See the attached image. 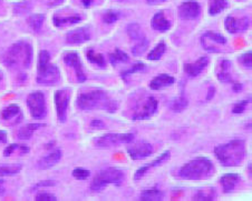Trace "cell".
I'll return each mask as SVG.
<instances>
[{
  "instance_id": "obj_47",
  "label": "cell",
  "mask_w": 252,
  "mask_h": 201,
  "mask_svg": "<svg viewBox=\"0 0 252 201\" xmlns=\"http://www.w3.org/2000/svg\"><path fill=\"white\" fill-rule=\"evenodd\" d=\"M0 142H7V133L0 130Z\"/></svg>"
},
{
  "instance_id": "obj_4",
  "label": "cell",
  "mask_w": 252,
  "mask_h": 201,
  "mask_svg": "<svg viewBox=\"0 0 252 201\" xmlns=\"http://www.w3.org/2000/svg\"><path fill=\"white\" fill-rule=\"evenodd\" d=\"M49 52L43 50L38 57L37 82L43 86H54L61 80V73L55 65L49 64Z\"/></svg>"
},
{
  "instance_id": "obj_21",
  "label": "cell",
  "mask_w": 252,
  "mask_h": 201,
  "mask_svg": "<svg viewBox=\"0 0 252 201\" xmlns=\"http://www.w3.org/2000/svg\"><path fill=\"white\" fill-rule=\"evenodd\" d=\"M174 78L167 74H161L155 77L150 83V88L152 90H159L162 88L170 87L174 83Z\"/></svg>"
},
{
  "instance_id": "obj_32",
  "label": "cell",
  "mask_w": 252,
  "mask_h": 201,
  "mask_svg": "<svg viewBox=\"0 0 252 201\" xmlns=\"http://www.w3.org/2000/svg\"><path fill=\"white\" fill-rule=\"evenodd\" d=\"M165 50H166V45L162 41V43H159L158 45L155 46V48L149 53L148 59L149 60H158V59H161L162 56L165 52Z\"/></svg>"
},
{
  "instance_id": "obj_45",
  "label": "cell",
  "mask_w": 252,
  "mask_h": 201,
  "mask_svg": "<svg viewBox=\"0 0 252 201\" xmlns=\"http://www.w3.org/2000/svg\"><path fill=\"white\" fill-rule=\"evenodd\" d=\"M91 126L93 128H97V129H103L105 127V124L103 123L102 120L99 119H94L93 121L91 123Z\"/></svg>"
},
{
  "instance_id": "obj_33",
  "label": "cell",
  "mask_w": 252,
  "mask_h": 201,
  "mask_svg": "<svg viewBox=\"0 0 252 201\" xmlns=\"http://www.w3.org/2000/svg\"><path fill=\"white\" fill-rule=\"evenodd\" d=\"M127 33L128 36L131 37V39L133 40H141L142 38H144V33H143L141 27L138 26L137 24H131L128 25L127 27Z\"/></svg>"
},
{
  "instance_id": "obj_5",
  "label": "cell",
  "mask_w": 252,
  "mask_h": 201,
  "mask_svg": "<svg viewBox=\"0 0 252 201\" xmlns=\"http://www.w3.org/2000/svg\"><path fill=\"white\" fill-rule=\"evenodd\" d=\"M3 64L14 67L17 65H23L24 67H29L32 62V47L31 45L24 41L12 45L9 49H7L2 54Z\"/></svg>"
},
{
  "instance_id": "obj_7",
  "label": "cell",
  "mask_w": 252,
  "mask_h": 201,
  "mask_svg": "<svg viewBox=\"0 0 252 201\" xmlns=\"http://www.w3.org/2000/svg\"><path fill=\"white\" fill-rule=\"evenodd\" d=\"M134 140L133 133H106L95 139V145L99 148H108L113 146L131 144Z\"/></svg>"
},
{
  "instance_id": "obj_25",
  "label": "cell",
  "mask_w": 252,
  "mask_h": 201,
  "mask_svg": "<svg viewBox=\"0 0 252 201\" xmlns=\"http://www.w3.org/2000/svg\"><path fill=\"white\" fill-rule=\"evenodd\" d=\"M163 197H164V195L158 188L152 187L143 191L140 196V199L142 201H159L163 199Z\"/></svg>"
},
{
  "instance_id": "obj_48",
  "label": "cell",
  "mask_w": 252,
  "mask_h": 201,
  "mask_svg": "<svg viewBox=\"0 0 252 201\" xmlns=\"http://www.w3.org/2000/svg\"><path fill=\"white\" fill-rule=\"evenodd\" d=\"M242 89V85L240 82H234L233 83V90L234 91H239V90H241Z\"/></svg>"
},
{
  "instance_id": "obj_44",
  "label": "cell",
  "mask_w": 252,
  "mask_h": 201,
  "mask_svg": "<svg viewBox=\"0 0 252 201\" xmlns=\"http://www.w3.org/2000/svg\"><path fill=\"white\" fill-rule=\"evenodd\" d=\"M19 148V145H10V146H7V148L5 149V151H3V156L8 157L10 156V154Z\"/></svg>"
},
{
  "instance_id": "obj_39",
  "label": "cell",
  "mask_w": 252,
  "mask_h": 201,
  "mask_svg": "<svg viewBox=\"0 0 252 201\" xmlns=\"http://www.w3.org/2000/svg\"><path fill=\"white\" fill-rule=\"evenodd\" d=\"M91 176V173L84 168H76L73 170V177L77 180H86Z\"/></svg>"
},
{
  "instance_id": "obj_26",
  "label": "cell",
  "mask_w": 252,
  "mask_h": 201,
  "mask_svg": "<svg viewBox=\"0 0 252 201\" xmlns=\"http://www.w3.org/2000/svg\"><path fill=\"white\" fill-rule=\"evenodd\" d=\"M54 25L56 27H65V26H70V25L78 24L82 20V17L77 15L69 16V17H62V16H54Z\"/></svg>"
},
{
  "instance_id": "obj_27",
  "label": "cell",
  "mask_w": 252,
  "mask_h": 201,
  "mask_svg": "<svg viewBox=\"0 0 252 201\" xmlns=\"http://www.w3.org/2000/svg\"><path fill=\"white\" fill-rule=\"evenodd\" d=\"M216 198V189L214 188H205L200 189L193 197V200L195 201H211Z\"/></svg>"
},
{
  "instance_id": "obj_51",
  "label": "cell",
  "mask_w": 252,
  "mask_h": 201,
  "mask_svg": "<svg viewBox=\"0 0 252 201\" xmlns=\"http://www.w3.org/2000/svg\"><path fill=\"white\" fill-rule=\"evenodd\" d=\"M92 1H93V0H82V3H83V6H84V7L88 8V7L91 6Z\"/></svg>"
},
{
  "instance_id": "obj_18",
  "label": "cell",
  "mask_w": 252,
  "mask_h": 201,
  "mask_svg": "<svg viewBox=\"0 0 252 201\" xmlns=\"http://www.w3.org/2000/svg\"><path fill=\"white\" fill-rule=\"evenodd\" d=\"M209 64V58L208 57H201L199 60H196L193 64H186L184 65V71L189 77H196L202 73L205 69V67Z\"/></svg>"
},
{
  "instance_id": "obj_8",
  "label": "cell",
  "mask_w": 252,
  "mask_h": 201,
  "mask_svg": "<svg viewBox=\"0 0 252 201\" xmlns=\"http://www.w3.org/2000/svg\"><path fill=\"white\" fill-rule=\"evenodd\" d=\"M27 104L31 115L36 119H41L46 116V101L45 96L40 91H36L28 96Z\"/></svg>"
},
{
  "instance_id": "obj_10",
  "label": "cell",
  "mask_w": 252,
  "mask_h": 201,
  "mask_svg": "<svg viewBox=\"0 0 252 201\" xmlns=\"http://www.w3.org/2000/svg\"><path fill=\"white\" fill-rule=\"evenodd\" d=\"M158 101L154 97H149L144 102L141 103L135 109L133 115V120H145L152 117L158 110Z\"/></svg>"
},
{
  "instance_id": "obj_53",
  "label": "cell",
  "mask_w": 252,
  "mask_h": 201,
  "mask_svg": "<svg viewBox=\"0 0 252 201\" xmlns=\"http://www.w3.org/2000/svg\"><path fill=\"white\" fill-rule=\"evenodd\" d=\"M2 79V74H1V71H0V80H1Z\"/></svg>"
},
{
  "instance_id": "obj_14",
  "label": "cell",
  "mask_w": 252,
  "mask_h": 201,
  "mask_svg": "<svg viewBox=\"0 0 252 201\" xmlns=\"http://www.w3.org/2000/svg\"><path fill=\"white\" fill-rule=\"evenodd\" d=\"M249 25H250V20L248 19L247 17L237 19L232 16H229V17H226L225 22H224V27L226 29V31L230 33L246 31L248 27H249Z\"/></svg>"
},
{
  "instance_id": "obj_31",
  "label": "cell",
  "mask_w": 252,
  "mask_h": 201,
  "mask_svg": "<svg viewBox=\"0 0 252 201\" xmlns=\"http://www.w3.org/2000/svg\"><path fill=\"white\" fill-rule=\"evenodd\" d=\"M129 60V57L127 53L122 51L121 49H115V51L110 54V61L113 66H116L119 62H127Z\"/></svg>"
},
{
  "instance_id": "obj_11",
  "label": "cell",
  "mask_w": 252,
  "mask_h": 201,
  "mask_svg": "<svg viewBox=\"0 0 252 201\" xmlns=\"http://www.w3.org/2000/svg\"><path fill=\"white\" fill-rule=\"evenodd\" d=\"M69 91L66 89L57 90L54 96L57 111V118L60 123H65L67 117V108L69 103Z\"/></svg>"
},
{
  "instance_id": "obj_46",
  "label": "cell",
  "mask_w": 252,
  "mask_h": 201,
  "mask_svg": "<svg viewBox=\"0 0 252 201\" xmlns=\"http://www.w3.org/2000/svg\"><path fill=\"white\" fill-rule=\"evenodd\" d=\"M54 185H55V182H52V181H49V180H46V181L39 182L38 185H37V187H50V186H54Z\"/></svg>"
},
{
  "instance_id": "obj_9",
  "label": "cell",
  "mask_w": 252,
  "mask_h": 201,
  "mask_svg": "<svg viewBox=\"0 0 252 201\" xmlns=\"http://www.w3.org/2000/svg\"><path fill=\"white\" fill-rule=\"evenodd\" d=\"M226 44L225 37H223L220 33L208 31L201 38V45L204 48L205 51L208 52H220V46H223Z\"/></svg>"
},
{
  "instance_id": "obj_22",
  "label": "cell",
  "mask_w": 252,
  "mask_h": 201,
  "mask_svg": "<svg viewBox=\"0 0 252 201\" xmlns=\"http://www.w3.org/2000/svg\"><path fill=\"white\" fill-rule=\"evenodd\" d=\"M151 25H152V28L154 30L159 32H165L171 28V23L165 18L163 11H159L158 14L154 15Z\"/></svg>"
},
{
  "instance_id": "obj_6",
  "label": "cell",
  "mask_w": 252,
  "mask_h": 201,
  "mask_svg": "<svg viewBox=\"0 0 252 201\" xmlns=\"http://www.w3.org/2000/svg\"><path fill=\"white\" fill-rule=\"evenodd\" d=\"M124 179L123 171L115 167H110L96 174L91 183V189L93 191H102L108 185L121 186L124 182Z\"/></svg>"
},
{
  "instance_id": "obj_28",
  "label": "cell",
  "mask_w": 252,
  "mask_h": 201,
  "mask_svg": "<svg viewBox=\"0 0 252 201\" xmlns=\"http://www.w3.org/2000/svg\"><path fill=\"white\" fill-rule=\"evenodd\" d=\"M41 127H45V125L41 124H29L27 126H25L24 128H22L18 132V137L19 139L25 140V139H29L32 137V132L36 131L37 129H39Z\"/></svg>"
},
{
  "instance_id": "obj_35",
  "label": "cell",
  "mask_w": 252,
  "mask_h": 201,
  "mask_svg": "<svg viewBox=\"0 0 252 201\" xmlns=\"http://www.w3.org/2000/svg\"><path fill=\"white\" fill-rule=\"evenodd\" d=\"M187 107H188V100L186 97H183V96L173 100L171 104L172 110L174 112H182Z\"/></svg>"
},
{
  "instance_id": "obj_29",
  "label": "cell",
  "mask_w": 252,
  "mask_h": 201,
  "mask_svg": "<svg viewBox=\"0 0 252 201\" xmlns=\"http://www.w3.org/2000/svg\"><path fill=\"white\" fill-rule=\"evenodd\" d=\"M228 3H226L225 0H211L210 1V8H209V12L211 16H216L218 14H220L221 11H223Z\"/></svg>"
},
{
  "instance_id": "obj_17",
  "label": "cell",
  "mask_w": 252,
  "mask_h": 201,
  "mask_svg": "<svg viewBox=\"0 0 252 201\" xmlns=\"http://www.w3.org/2000/svg\"><path fill=\"white\" fill-rule=\"evenodd\" d=\"M2 119L9 123L10 125H16L22 121L23 114L20 108L17 104H10L7 108H5L1 112Z\"/></svg>"
},
{
  "instance_id": "obj_13",
  "label": "cell",
  "mask_w": 252,
  "mask_h": 201,
  "mask_svg": "<svg viewBox=\"0 0 252 201\" xmlns=\"http://www.w3.org/2000/svg\"><path fill=\"white\" fill-rule=\"evenodd\" d=\"M64 61H65V64L67 66H70L71 68H74L75 73H76L77 80L79 82H84V81L86 80V75H85V73H84V70H83V66H82L81 59H79L78 53L74 52V51H70V52L65 53Z\"/></svg>"
},
{
  "instance_id": "obj_37",
  "label": "cell",
  "mask_w": 252,
  "mask_h": 201,
  "mask_svg": "<svg viewBox=\"0 0 252 201\" xmlns=\"http://www.w3.org/2000/svg\"><path fill=\"white\" fill-rule=\"evenodd\" d=\"M143 70H145V65L142 64V62H137V64H134L132 66V68L123 71V73H122V78L126 79L127 76H131V75L135 73H140V71H143Z\"/></svg>"
},
{
  "instance_id": "obj_30",
  "label": "cell",
  "mask_w": 252,
  "mask_h": 201,
  "mask_svg": "<svg viewBox=\"0 0 252 201\" xmlns=\"http://www.w3.org/2000/svg\"><path fill=\"white\" fill-rule=\"evenodd\" d=\"M86 57H87V59L92 62V64L97 65L99 67H104L105 66V58H104L103 54L95 52L92 48L87 50Z\"/></svg>"
},
{
  "instance_id": "obj_20",
  "label": "cell",
  "mask_w": 252,
  "mask_h": 201,
  "mask_svg": "<svg viewBox=\"0 0 252 201\" xmlns=\"http://www.w3.org/2000/svg\"><path fill=\"white\" fill-rule=\"evenodd\" d=\"M240 176L238 174H226L220 178V182L225 194L232 192L234 188L240 182Z\"/></svg>"
},
{
  "instance_id": "obj_23",
  "label": "cell",
  "mask_w": 252,
  "mask_h": 201,
  "mask_svg": "<svg viewBox=\"0 0 252 201\" xmlns=\"http://www.w3.org/2000/svg\"><path fill=\"white\" fill-rule=\"evenodd\" d=\"M62 158V151L61 150H56V151L50 152L47 156H45L38 161V167L40 169H47L50 167L55 166L56 163L61 160Z\"/></svg>"
},
{
  "instance_id": "obj_42",
  "label": "cell",
  "mask_w": 252,
  "mask_h": 201,
  "mask_svg": "<svg viewBox=\"0 0 252 201\" xmlns=\"http://www.w3.org/2000/svg\"><path fill=\"white\" fill-rule=\"evenodd\" d=\"M250 102V99L249 100H242V101H239L238 103L234 104V107L232 109V112L233 114H242L243 111L246 110V107L247 104Z\"/></svg>"
},
{
  "instance_id": "obj_24",
  "label": "cell",
  "mask_w": 252,
  "mask_h": 201,
  "mask_svg": "<svg viewBox=\"0 0 252 201\" xmlns=\"http://www.w3.org/2000/svg\"><path fill=\"white\" fill-rule=\"evenodd\" d=\"M217 77L221 82L231 81V62L229 60L221 61L219 68H218Z\"/></svg>"
},
{
  "instance_id": "obj_38",
  "label": "cell",
  "mask_w": 252,
  "mask_h": 201,
  "mask_svg": "<svg viewBox=\"0 0 252 201\" xmlns=\"http://www.w3.org/2000/svg\"><path fill=\"white\" fill-rule=\"evenodd\" d=\"M119 12L114 11V10H108L105 12V15L103 17V20L105 24H114L115 22H117V19H119Z\"/></svg>"
},
{
  "instance_id": "obj_40",
  "label": "cell",
  "mask_w": 252,
  "mask_h": 201,
  "mask_svg": "<svg viewBox=\"0 0 252 201\" xmlns=\"http://www.w3.org/2000/svg\"><path fill=\"white\" fill-rule=\"evenodd\" d=\"M22 170V166H14V167H0V175H16Z\"/></svg>"
},
{
  "instance_id": "obj_41",
  "label": "cell",
  "mask_w": 252,
  "mask_h": 201,
  "mask_svg": "<svg viewBox=\"0 0 252 201\" xmlns=\"http://www.w3.org/2000/svg\"><path fill=\"white\" fill-rule=\"evenodd\" d=\"M239 61L241 62V64L246 67V68H251L252 66V53L251 51H248L245 54H242V56L239 58Z\"/></svg>"
},
{
  "instance_id": "obj_12",
  "label": "cell",
  "mask_w": 252,
  "mask_h": 201,
  "mask_svg": "<svg viewBox=\"0 0 252 201\" xmlns=\"http://www.w3.org/2000/svg\"><path fill=\"white\" fill-rule=\"evenodd\" d=\"M153 146L148 144V142H138V144L134 145L127 149L128 156L133 160H142V159L148 158L153 153Z\"/></svg>"
},
{
  "instance_id": "obj_36",
  "label": "cell",
  "mask_w": 252,
  "mask_h": 201,
  "mask_svg": "<svg viewBox=\"0 0 252 201\" xmlns=\"http://www.w3.org/2000/svg\"><path fill=\"white\" fill-rule=\"evenodd\" d=\"M148 47H149V40L146 39V37H144V38H142L141 40H137L136 45L132 48V53L134 56H140V54H142L145 51Z\"/></svg>"
},
{
  "instance_id": "obj_50",
  "label": "cell",
  "mask_w": 252,
  "mask_h": 201,
  "mask_svg": "<svg viewBox=\"0 0 252 201\" xmlns=\"http://www.w3.org/2000/svg\"><path fill=\"white\" fill-rule=\"evenodd\" d=\"M213 95H214V87H210L209 88V96L207 97V100L211 99L213 97Z\"/></svg>"
},
{
  "instance_id": "obj_52",
  "label": "cell",
  "mask_w": 252,
  "mask_h": 201,
  "mask_svg": "<svg viewBox=\"0 0 252 201\" xmlns=\"http://www.w3.org/2000/svg\"><path fill=\"white\" fill-rule=\"evenodd\" d=\"M3 191H5V189H3V181L0 180V195L3 194Z\"/></svg>"
},
{
  "instance_id": "obj_16",
  "label": "cell",
  "mask_w": 252,
  "mask_h": 201,
  "mask_svg": "<svg viewBox=\"0 0 252 201\" xmlns=\"http://www.w3.org/2000/svg\"><path fill=\"white\" fill-rule=\"evenodd\" d=\"M91 39V33L87 28H78L66 35V43L69 45H81Z\"/></svg>"
},
{
  "instance_id": "obj_1",
  "label": "cell",
  "mask_w": 252,
  "mask_h": 201,
  "mask_svg": "<svg viewBox=\"0 0 252 201\" xmlns=\"http://www.w3.org/2000/svg\"><path fill=\"white\" fill-rule=\"evenodd\" d=\"M214 154L222 166L237 167L240 166L246 157V145L243 140H232L228 144L217 146Z\"/></svg>"
},
{
  "instance_id": "obj_19",
  "label": "cell",
  "mask_w": 252,
  "mask_h": 201,
  "mask_svg": "<svg viewBox=\"0 0 252 201\" xmlns=\"http://www.w3.org/2000/svg\"><path fill=\"white\" fill-rule=\"evenodd\" d=\"M170 157H171V152H170V151H165V152H163V153L161 154V156H159L158 158L155 159L154 161L151 162L150 165H148V166H144V167H142V168L137 169V171L135 173V176H134V179H135V180L141 179V178L143 177V176H144L146 173H148L149 169H151V168H154V167H158V166H161L163 162H165V161L169 160Z\"/></svg>"
},
{
  "instance_id": "obj_49",
  "label": "cell",
  "mask_w": 252,
  "mask_h": 201,
  "mask_svg": "<svg viewBox=\"0 0 252 201\" xmlns=\"http://www.w3.org/2000/svg\"><path fill=\"white\" fill-rule=\"evenodd\" d=\"M165 0H148V2L150 5H158V3H162L164 2Z\"/></svg>"
},
{
  "instance_id": "obj_15",
  "label": "cell",
  "mask_w": 252,
  "mask_h": 201,
  "mask_svg": "<svg viewBox=\"0 0 252 201\" xmlns=\"http://www.w3.org/2000/svg\"><path fill=\"white\" fill-rule=\"evenodd\" d=\"M201 8L196 1L183 2L179 7V16L184 20H194L200 16Z\"/></svg>"
},
{
  "instance_id": "obj_43",
  "label": "cell",
  "mask_w": 252,
  "mask_h": 201,
  "mask_svg": "<svg viewBox=\"0 0 252 201\" xmlns=\"http://www.w3.org/2000/svg\"><path fill=\"white\" fill-rule=\"evenodd\" d=\"M37 201H56V197L52 194H46V192H41V194L37 195L36 197Z\"/></svg>"
},
{
  "instance_id": "obj_34",
  "label": "cell",
  "mask_w": 252,
  "mask_h": 201,
  "mask_svg": "<svg viewBox=\"0 0 252 201\" xmlns=\"http://www.w3.org/2000/svg\"><path fill=\"white\" fill-rule=\"evenodd\" d=\"M43 23H44V16L43 15H32L29 17L28 19V24L32 30L35 31H39L41 26H43Z\"/></svg>"
},
{
  "instance_id": "obj_3",
  "label": "cell",
  "mask_w": 252,
  "mask_h": 201,
  "mask_svg": "<svg viewBox=\"0 0 252 201\" xmlns=\"http://www.w3.org/2000/svg\"><path fill=\"white\" fill-rule=\"evenodd\" d=\"M214 174L213 163L208 158L199 157L186 163L179 171V176L184 180H205L211 178Z\"/></svg>"
},
{
  "instance_id": "obj_2",
  "label": "cell",
  "mask_w": 252,
  "mask_h": 201,
  "mask_svg": "<svg viewBox=\"0 0 252 201\" xmlns=\"http://www.w3.org/2000/svg\"><path fill=\"white\" fill-rule=\"evenodd\" d=\"M77 106L85 111L103 109L108 112H115L117 109V103L103 90H93L81 94L77 97Z\"/></svg>"
}]
</instances>
